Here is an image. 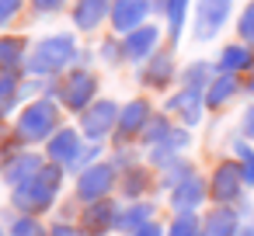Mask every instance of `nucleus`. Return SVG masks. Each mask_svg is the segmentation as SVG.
<instances>
[{"label": "nucleus", "instance_id": "nucleus-1", "mask_svg": "<svg viewBox=\"0 0 254 236\" xmlns=\"http://www.w3.org/2000/svg\"><path fill=\"white\" fill-rule=\"evenodd\" d=\"M60 184H63V170L60 167H42L32 181H25V184H18L14 188V205L21 208V212H46L53 201H56V191H60Z\"/></svg>", "mask_w": 254, "mask_h": 236}, {"label": "nucleus", "instance_id": "nucleus-2", "mask_svg": "<svg viewBox=\"0 0 254 236\" xmlns=\"http://www.w3.org/2000/svg\"><path fill=\"white\" fill-rule=\"evenodd\" d=\"M73 59H77V42H73V35H53V39H42V42L35 46V52L28 56V70L49 77V73H60L63 66H70Z\"/></svg>", "mask_w": 254, "mask_h": 236}, {"label": "nucleus", "instance_id": "nucleus-3", "mask_svg": "<svg viewBox=\"0 0 254 236\" xmlns=\"http://www.w3.org/2000/svg\"><path fill=\"white\" fill-rule=\"evenodd\" d=\"M60 122V108L53 101H32L21 118H18V136L25 142H42V139H53V129Z\"/></svg>", "mask_w": 254, "mask_h": 236}, {"label": "nucleus", "instance_id": "nucleus-4", "mask_svg": "<svg viewBox=\"0 0 254 236\" xmlns=\"http://www.w3.org/2000/svg\"><path fill=\"white\" fill-rule=\"evenodd\" d=\"M94 94H98V80L91 73H70L60 87H56V97L63 108L70 111H87L94 104Z\"/></svg>", "mask_w": 254, "mask_h": 236}, {"label": "nucleus", "instance_id": "nucleus-5", "mask_svg": "<svg viewBox=\"0 0 254 236\" xmlns=\"http://www.w3.org/2000/svg\"><path fill=\"white\" fill-rule=\"evenodd\" d=\"M119 104L115 101H94L84 115H80V132L87 136V139H105L112 129H119Z\"/></svg>", "mask_w": 254, "mask_h": 236}, {"label": "nucleus", "instance_id": "nucleus-6", "mask_svg": "<svg viewBox=\"0 0 254 236\" xmlns=\"http://www.w3.org/2000/svg\"><path fill=\"white\" fill-rule=\"evenodd\" d=\"M230 4L233 0H198L195 4V39L198 42H209L219 35V28L226 25Z\"/></svg>", "mask_w": 254, "mask_h": 236}, {"label": "nucleus", "instance_id": "nucleus-7", "mask_svg": "<svg viewBox=\"0 0 254 236\" xmlns=\"http://www.w3.org/2000/svg\"><path fill=\"white\" fill-rule=\"evenodd\" d=\"M112 184H115V167L112 163H94V167H87L84 174H80V181H77V198L80 201H101V198H108V191H112Z\"/></svg>", "mask_w": 254, "mask_h": 236}, {"label": "nucleus", "instance_id": "nucleus-8", "mask_svg": "<svg viewBox=\"0 0 254 236\" xmlns=\"http://www.w3.org/2000/svg\"><path fill=\"white\" fill-rule=\"evenodd\" d=\"M150 14V0H115L112 4V28L119 35H129L136 28H143Z\"/></svg>", "mask_w": 254, "mask_h": 236}, {"label": "nucleus", "instance_id": "nucleus-9", "mask_svg": "<svg viewBox=\"0 0 254 236\" xmlns=\"http://www.w3.org/2000/svg\"><path fill=\"white\" fill-rule=\"evenodd\" d=\"M202 108H205V91H198V87H181V91L167 101V111L178 115L185 125H198Z\"/></svg>", "mask_w": 254, "mask_h": 236}, {"label": "nucleus", "instance_id": "nucleus-10", "mask_svg": "<svg viewBox=\"0 0 254 236\" xmlns=\"http://www.w3.org/2000/svg\"><path fill=\"white\" fill-rule=\"evenodd\" d=\"M244 191V174H240V163H219L216 174H212V198L230 205L237 201Z\"/></svg>", "mask_w": 254, "mask_h": 236}, {"label": "nucleus", "instance_id": "nucleus-11", "mask_svg": "<svg viewBox=\"0 0 254 236\" xmlns=\"http://www.w3.org/2000/svg\"><path fill=\"white\" fill-rule=\"evenodd\" d=\"M157 39H160V28L157 25H143V28H136V32H129L122 39V56L139 63V59H146L157 49Z\"/></svg>", "mask_w": 254, "mask_h": 236}, {"label": "nucleus", "instance_id": "nucleus-12", "mask_svg": "<svg viewBox=\"0 0 254 236\" xmlns=\"http://www.w3.org/2000/svg\"><path fill=\"white\" fill-rule=\"evenodd\" d=\"M205 191H209L205 181H202L198 174H191V177H185V181L171 191V205L178 208V215H181V212H195V208L205 201Z\"/></svg>", "mask_w": 254, "mask_h": 236}, {"label": "nucleus", "instance_id": "nucleus-13", "mask_svg": "<svg viewBox=\"0 0 254 236\" xmlns=\"http://www.w3.org/2000/svg\"><path fill=\"white\" fill-rule=\"evenodd\" d=\"M153 115H150V104L146 101H132V104H126L122 108V115H119V139L126 142V139H132V136H143V129H146V122H150Z\"/></svg>", "mask_w": 254, "mask_h": 236}, {"label": "nucleus", "instance_id": "nucleus-14", "mask_svg": "<svg viewBox=\"0 0 254 236\" xmlns=\"http://www.w3.org/2000/svg\"><path fill=\"white\" fill-rule=\"evenodd\" d=\"M112 4L115 0H80L77 11H73V21L80 32H94L108 14H112Z\"/></svg>", "mask_w": 254, "mask_h": 236}, {"label": "nucleus", "instance_id": "nucleus-15", "mask_svg": "<svg viewBox=\"0 0 254 236\" xmlns=\"http://www.w3.org/2000/svg\"><path fill=\"white\" fill-rule=\"evenodd\" d=\"M80 153V136L73 129H60L53 139H49V160L53 163H73Z\"/></svg>", "mask_w": 254, "mask_h": 236}, {"label": "nucleus", "instance_id": "nucleus-16", "mask_svg": "<svg viewBox=\"0 0 254 236\" xmlns=\"http://www.w3.org/2000/svg\"><path fill=\"white\" fill-rule=\"evenodd\" d=\"M42 167H46V163H42V160H39L35 153H21V156H14L11 163H4V181L18 188V184L32 181V177H35V174H39Z\"/></svg>", "mask_w": 254, "mask_h": 236}, {"label": "nucleus", "instance_id": "nucleus-17", "mask_svg": "<svg viewBox=\"0 0 254 236\" xmlns=\"http://www.w3.org/2000/svg\"><path fill=\"white\" fill-rule=\"evenodd\" d=\"M115 215H119V212H115L112 201H105V198H101V201H91L87 212H84V229H87L91 236H101L108 226H115Z\"/></svg>", "mask_w": 254, "mask_h": 236}, {"label": "nucleus", "instance_id": "nucleus-18", "mask_svg": "<svg viewBox=\"0 0 254 236\" xmlns=\"http://www.w3.org/2000/svg\"><path fill=\"white\" fill-rule=\"evenodd\" d=\"M240 222H237V212L233 208H216L202 219V236H237Z\"/></svg>", "mask_w": 254, "mask_h": 236}, {"label": "nucleus", "instance_id": "nucleus-19", "mask_svg": "<svg viewBox=\"0 0 254 236\" xmlns=\"http://www.w3.org/2000/svg\"><path fill=\"white\" fill-rule=\"evenodd\" d=\"M237 80H233V73H219V77H212L209 80V87H205V108H223L233 94H237Z\"/></svg>", "mask_w": 254, "mask_h": 236}, {"label": "nucleus", "instance_id": "nucleus-20", "mask_svg": "<svg viewBox=\"0 0 254 236\" xmlns=\"http://www.w3.org/2000/svg\"><path fill=\"white\" fill-rule=\"evenodd\" d=\"M25 63V39L4 35L0 39V73H14Z\"/></svg>", "mask_w": 254, "mask_h": 236}, {"label": "nucleus", "instance_id": "nucleus-21", "mask_svg": "<svg viewBox=\"0 0 254 236\" xmlns=\"http://www.w3.org/2000/svg\"><path fill=\"white\" fill-rule=\"evenodd\" d=\"M247 66H254V56H251L247 46H226L219 52V70L223 73H237V70H247Z\"/></svg>", "mask_w": 254, "mask_h": 236}, {"label": "nucleus", "instance_id": "nucleus-22", "mask_svg": "<svg viewBox=\"0 0 254 236\" xmlns=\"http://www.w3.org/2000/svg\"><path fill=\"white\" fill-rule=\"evenodd\" d=\"M150 215H153L150 205H143V201H139V205H129V208H122V212L115 215V229H126V233L132 229V233H136L139 226L150 222Z\"/></svg>", "mask_w": 254, "mask_h": 236}, {"label": "nucleus", "instance_id": "nucleus-23", "mask_svg": "<svg viewBox=\"0 0 254 236\" xmlns=\"http://www.w3.org/2000/svg\"><path fill=\"white\" fill-rule=\"evenodd\" d=\"M171 73H174L171 56H167V52H164V56H153V63L143 70V84H150V87H164V84L171 80Z\"/></svg>", "mask_w": 254, "mask_h": 236}, {"label": "nucleus", "instance_id": "nucleus-24", "mask_svg": "<svg viewBox=\"0 0 254 236\" xmlns=\"http://www.w3.org/2000/svg\"><path fill=\"white\" fill-rule=\"evenodd\" d=\"M188 4H191V0H167V4H164V14H167V28H171V39H178V35H181Z\"/></svg>", "mask_w": 254, "mask_h": 236}, {"label": "nucleus", "instance_id": "nucleus-25", "mask_svg": "<svg viewBox=\"0 0 254 236\" xmlns=\"http://www.w3.org/2000/svg\"><path fill=\"white\" fill-rule=\"evenodd\" d=\"M167 236H202V222L195 219V212H181V215L171 222Z\"/></svg>", "mask_w": 254, "mask_h": 236}, {"label": "nucleus", "instance_id": "nucleus-26", "mask_svg": "<svg viewBox=\"0 0 254 236\" xmlns=\"http://www.w3.org/2000/svg\"><path fill=\"white\" fill-rule=\"evenodd\" d=\"M18 101V77L14 73H0V115H7Z\"/></svg>", "mask_w": 254, "mask_h": 236}, {"label": "nucleus", "instance_id": "nucleus-27", "mask_svg": "<svg viewBox=\"0 0 254 236\" xmlns=\"http://www.w3.org/2000/svg\"><path fill=\"white\" fill-rule=\"evenodd\" d=\"M233 153H237V163H240L244 184H254V149H251L244 139H237V142H233Z\"/></svg>", "mask_w": 254, "mask_h": 236}, {"label": "nucleus", "instance_id": "nucleus-28", "mask_svg": "<svg viewBox=\"0 0 254 236\" xmlns=\"http://www.w3.org/2000/svg\"><path fill=\"white\" fill-rule=\"evenodd\" d=\"M167 136H171L167 118H150V122H146V129H143V142H146V146H160Z\"/></svg>", "mask_w": 254, "mask_h": 236}, {"label": "nucleus", "instance_id": "nucleus-29", "mask_svg": "<svg viewBox=\"0 0 254 236\" xmlns=\"http://www.w3.org/2000/svg\"><path fill=\"white\" fill-rule=\"evenodd\" d=\"M185 87H198V91H205V87H209V66H205V63L188 66V70H185Z\"/></svg>", "mask_w": 254, "mask_h": 236}, {"label": "nucleus", "instance_id": "nucleus-30", "mask_svg": "<svg viewBox=\"0 0 254 236\" xmlns=\"http://www.w3.org/2000/svg\"><path fill=\"white\" fill-rule=\"evenodd\" d=\"M237 32H240V39L251 46L254 42V4H247L244 11H240V21H237Z\"/></svg>", "mask_w": 254, "mask_h": 236}, {"label": "nucleus", "instance_id": "nucleus-31", "mask_svg": "<svg viewBox=\"0 0 254 236\" xmlns=\"http://www.w3.org/2000/svg\"><path fill=\"white\" fill-rule=\"evenodd\" d=\"M11 236H46V229H42L32 215H25V219H18V222L11 226Z\"/></svg>", "mask_w": 254, "mask_h": 236}, {"label": "nucleus", "instance_id": "nucleus-32", "mask_svg": "<svg viewBox=\"0 0 254 236\" xmlns=\"http://www.w3.org/2000/svg\"><path fill=\"white\" fill-rule=\"evenodd\" d=\"M146 188V174L143 170H129V177H126V194H139Z\"/></svg>", "mask_w": 254, "mask_h": 236}, {"label": "nucleus", "instance_id": "nucleus-33", "mask_svg": "<svg viewBox=\"0 0 254 236\" xmlns=\"http://www.w3.org/2000/svg\"><path fill=\"white\" fill-rule=\"evenodd\" d=\"M18 11H21V0H0V28H4Z\"/></svg>", "mask_w": 254, "mask_h": 236}, {"label": "nucleus", "instance_id": "nucleus-34", "mask_svg": "<svg viewBox=\"0 0 254 236\" xmlns=\"http://www.w3.org/2000/svg\"><path fill=\"white\" fill-rule=\"evenodd\" d=\"M32 4H35V11H42V14H49V11H60V7L66 4V0H32Z\"/></svg>", "mask_w": 254, "mask_h": 236}, {"label": "nucleus", "instance_id": "nucleus-35", "mask_svg": "<svg viewBox=\"0 0 254 236\" xmlns=\"http://www.w3.org/2000/svg\"><path fill=\"white\" fill-rule=\"evenodd\" d=\"M240 125H244V136L254 142V108H247V111H244V122H240Z\"/></svg>", "mask_w": 254, "mask_h": 236}, {"label": "nucleus", "instance_id": "nucleus-36", "mask_svg": "<svg viewBox=\"0 0 254 236\" xmlns=\"http://www.w3.org/2000/svg\"><path fill=\"white\" fill-rule=\"evenodd\" d=\"M132 236H164V233H160V226H157V222H146V226H139Z\"/></svg>", "mask_w": 254, "mask_h": 236}, {"label": "nucleus", "instance_id": "nucleus-37", "mask_svg": "<svg viewBox=\"0 0 254 236\" xmlns=\"http://www.w3.org/2000/svg\"><path fill=\"white\" fill-rule=\"evenodd\" d=\"M49 236H80V233H77L73 226H53V229H49Z\"/></svg>", "mask_w": 254, "mask_h": 236}, {"label": "nucleus", "instance_id": "nucleus-38", "mask_svg": "<svg viewBox=\"0 0 254 236\" xmlns=\"http://www.w3.org/2000/svg\"><path fill=\"white\" fill-rule=\"evenodd\" d=\"M115 52H119V49H115V46H112V42H105V46H101V56H105V59H108V63H115V59H119V56H115Z\"/></svg>", "mask_w": 254, "mask_h": 236}, {"label": "nucleus", "instance_id": "nucleus-39", "mask_svg": "<svg viewBox=\"0 0 254 236\" xmlns=\"http://www.w3.org/2000/svg\"><path fill=\"white\" fill-rule=\"evenodd\" d=\"M247 91L254 94V70H251V77H247Z\"/></svg>", "mask_w": 254, "mask_h": 236}]
</instances>
